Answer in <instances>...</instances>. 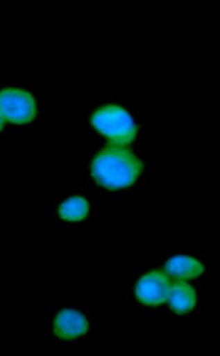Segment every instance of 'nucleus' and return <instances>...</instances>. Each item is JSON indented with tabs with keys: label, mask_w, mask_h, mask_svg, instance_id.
<instances>
[{
	"label": "nucleus",
	"mask_w": 220,
	"mask_h": 356,
	"mask_svg": "<svg viewBox=\"0 0 220 356\" xmlns=\"http://www.w3.org/2000/svg\"><path fill=\"white\" fill-rule=\"evenodd\" d=\"M90 211V204L86 198L80 196L70 197L58 207V217L67 222H81Z\"/></svg>",
	"instance_id": "nucleus-7"
},
{
	"label": "nucleus",
	"mask_w": 220,
	"mask_h": 356,
	"mask_svg": "<svg viewBox=\"0 0 220 356\" xmlns=\"http://www.w3.org/2000/svg\"><path fill=\"white\" fill-rule=\"evenodd\" d=\"M166 271L177 278H194L205 273V266L192 257L177 256L167 261Z\"/></svg>",
	"instance_id": "nucleus-6"
},
{
	"label": "nucleus",
	"mask_w": 220,
	"mask_h": 356,
	"mask_svg": "<svg viewBox=\"0 0 220 356\" xmlns=\"http://www.w3.org/2000/svg\"><path fill=\"white\" fill-rule=\"evenodd\" d=\"M0 113L12 124L23 125L35 120L37 107L31 93L19 88L0 91Z\"/></svg>",
	"instance_id": "nucleus-3"
},
{
	"label": "nucleus",
	"mask_w": 220,
	"mask_h": 356,
	"mask_svg": "<svg viewBox=\"0 0 220 356\" xmlns=\"http://www.w3.org/2000/svg\"><path fill=\"white\" fill-rule=\"evenodd\" d=\"M51 332L55 340L70 342L83 340L90 332V322L82 312L61 308L51 318Z\"/></svg>",
	"instance_id": "nucleus-4"
},
{
	"label": "nucleus",
	"mask_w": 220,
	"mask_h": 356,
	"mask_svg": "<svg viewBox=\"0 0 220 356\" xmlns=\"http://www.w3.org/2000/svg\"><path fill=\"white\" fill-rule=\"evenodd\" d=\"M171 306L176 313L184 314L193 310L196 304V295L193 288L183 282L174 284L171 290Z\"/></svg>",
	"instance_id": "nucleus-8"
},
{
	"label": "nucleus",
	"mask_w": 220,
	"mask_h": 356,
	"mask_svg": "<svg viewBox=\"0 0 220 356\" xmlns=\"http://www.w3.org/2000/svg\"><path fill=\"white\" fill-rule=\"evenodd\" d=\"M4 120H4L2 113H0V130H2V129L3 128Z\"/></svg>",
	"instance_id": "nucleus-9"
},
{
	"label": "nucleus",
	"mask_w": 220,
	"mask_h": 356,
	"mask_svg": "<svg viewBox=\"0 0 220 356\" xmlns=\"http://www.w3.org/2000/svg\"><path fill=\"white\" fill-rule=\"evenodd\" d=\"M91 122L95 129L118 144L132 143L137 128L130 114L118 105H105L92 114Z\"/></svg>",
	"instance_id": "nucleus-2"
},
{
	"label": "nucleus",
	"mask_w": 220,
	"mask_h": 356,
	"mask_svg": "<svg viewBox=\"0 0 220 356\" xmlns=\"http://www.w3.org/2000/svg\"><path fill=\"white\" fill-rule=\"evenodd\" d=\"M144 170V164L133 152L121 146L104 148L92 163V175L95 181L109 190L132 186Z\"/></svg>",
	"instance_id": "nucleus-1"
},
{
	"label": "nucleus",
	"mask_w": 220,
	"mask_h": 356,
	"mask_svg": "<svg viewBox=\"0 0 220 356\" xmlns=\"http://www.w3.org/2000/svg\"><path fill=\"white\" fill-rule=\"evenodd\" d=\"M171 282L162 271H151L139 280L135 288V295L143 304L159 306L169 299L171 294Z\"/></svg>",
	"instance_id": "nucleus-5"
}]
</instances>
